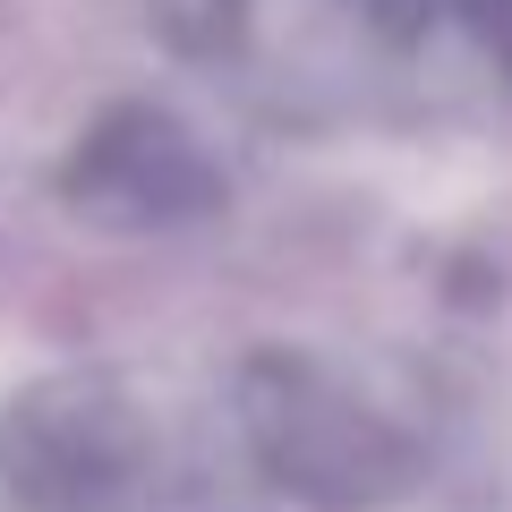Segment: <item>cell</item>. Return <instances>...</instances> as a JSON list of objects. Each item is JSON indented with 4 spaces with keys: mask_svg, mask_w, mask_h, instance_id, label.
Segmentation results:
<instances>
[{
    "mask_svg": "<svg viewBox=\"0 0 512 512\" xmlns=\"http://www.w3.org/2000/svg\"><path fill=\"white\" fill-rule=\"evenodd\" d=\"M205 436L128 367H52L0 410V487L18 512H180Z\"/></svg>",
    "mask_w": 512,
    "mask_h": 512,
    "instance_id": "1",
    "label": "cell"
},
{
    "mask_svg": "<svg viewBox=\"0 0 512 512\" xmlns=\"http://www.w3.org/2000/svg\"><path fill=\"white\" fill-rule=\"evenodd\" d=\"M436 52L470 60L512 103V0H436Z\"/></svg>",
    "mask_w": 512,
    "mask_h": 512,
    "instance_id": "4",
    "label": "cell"
},
{
    "mask_svg": "<svg viewBox=\"0 0 512 512\" xmlns=\"http://www.w3.org/2000/svg\"><path fill=\"white\" fill-rule=\"evenodd\" d=\"M60 205L94 231H197L231 205V171L171 103H103L52 171Z\"/></svg>",
    "mask_w": 512,
    "mask_h": 512,
    "instance_id": "3",
    "label": "cell"
},
{
    "mask_svg": "<svg viewBox=\"0 0 512 512\" xmlns=\"http://www.w3.org/2000/svg\"><path fill=\"white\" fill-rule=\"evenodd\" d=\"M239 470L308 512H384L427 478V444L325 350L265 342L231 367Z\"/></svg>",
    "mask_w": 512,
    "mask_h": 512,
    "instance_id": "2",
    "label": "cell"
},
{
    "mask_svg": "<svg viewBox=\"0 0 512 512\" xmlns=\"http://www.w3.org/2000/svg\"><path fill=\"white\" fill-rule=\"evenodd\" d=\"M154 26H163L180 52L214 60V52H231V43L248 35V0H154Z\"/></svg>",
    "mask_w": 512,
    "mask_h": 512,
    "instance_id": "5",
    "label": "cell"
}]
</instances>
